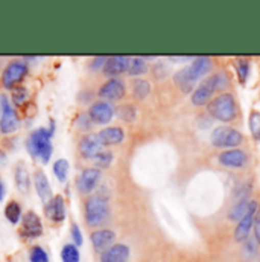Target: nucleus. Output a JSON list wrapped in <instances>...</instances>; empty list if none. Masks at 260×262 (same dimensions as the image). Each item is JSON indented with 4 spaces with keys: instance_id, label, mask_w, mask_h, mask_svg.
Segmentation results:
<instances>
[{
    "instance_id": "obj_34",
    "label": "nucleus",
    "mask_w": 260,
    "mask_h": 262,
    "mask_svg": "<svg viewBox=\"0 0 260 262\" xmlns=\"http://www.w3.org/2000/svg\"><path fill=\"white\" fill-rule=\"evenodd\" d=\"M236 70H238L239 81L245 82L247 78H248V73H250V63H248V60H244V58L236 60Z\"/></svg>"
},
{
    "instance_id": "obj_3",
    "label": "nucleus",
    "mask_w": 260,
    "mask_h": 262,
    "mask_svg": "<svg viewBox=\"0 0 260 262\" xmlns=\"http://www.w3.org/2000/svg\"><path fill=\"white\" fill-rule=\"evenodd\" d=\"M85 221L88 226L96 227L104 224L110 216V201L105 195H91L85 200L84 207Z\"/></svg>"
},
{
    "instance_id": "obj_4",
    "label": "nucleus",
    "mask_w": 260,
    "mask_h": 262,
    "mask_svg": "<svg viewBox=\"0 0 260 262\" xmlns=\"http://www.w3.org/2000/svg\"><path fill=\"white\" fill-rule=\"evenodd\" d=\"M207 112L213 119H216L219 122H231L238 115V108H236L233 95L222 93V95L213 98L211 102L207 105Z\"/></svg>"
},
{
    "instance_id": "obj_6",
    "label": "nucleus",
    "mask_w": 260,
    "mask_h": 262,
    "mask_svg": "<svg viewBox=\"0 0 260 262\" xmlns=\"http://www.w3.org/2000/svg\"><path fill=\"white\" fill-rule=\"evenodd\" d=\"M26 75H28V64L23 60L11 61L2 73V84L5 89L12 90L26 78Z\"/></svg>"
},
{
    "instance_id": "obj_8",
    "label": "nucleus",
    "mask_w": 260,
    "mask_h": 262,
    "mask_svg": "<svg viewBox=\"0 0 260 262\" xmlns=\"http://www.w3.org/2000/svg\"><path fill=\"white\" fill-rule=\"evenodd\" d=\"M257 201L251 200L250 201V207H248V212L244 215V218L238 223L236 229H234V239L238 243H245L250 236V232L253 229V224H254V218H256V213H257Z\"/></svg>"
},
{
    "instance_id": "obj_11",
    "label": "nucleus",
    "mask_w": 260,
    "mask_h": 262,
    "mask_svg": "<svg viewBox=\"0 0 260 262\" xmlns=\"http://www.w3.org/2000/svg\"><path fill=\"white\" fill-rule=\"evenodd\" d=\"M88 116L93 121V124L105 125V124H110V121L113 119L114 108L107 101H98V102L91 104V107L88 110Z\"/></svg>"
},
{
    "instance_id": "obj_5",
    "label": "nucleus",
    "mask_w": 260,
    "mask_h": 262,
    "mask_svg": "<svg viewBox=\"0 0 260 262\" xmlns=\"http://www.w3.org/2000/svg\"><path fill=\"white\" fill-rule=\"evenodd\" d=\"M242 140H244V136L241 131L227 127V125H221L215 128L210 136V142L216 148H236L242 143Z\"/></svg>"
},
{
    "instance_id": "obj_16",
    "label": "nucleus",
    "mask_w": 260,
    "mask_h": 262,
    "mask_svg": "<svg viewBox=\"0 0 260 262\" xmlns=\"http://www.w3.org/2000/svg\"><path fill=\"white\" fill-rule=\"evenodd\" d=\"M219 163L227 166V168H242L247 165L248 162V156L245 151L236 148V149H228V151H222L219 154Z\"/></svg>"
},
{
    "instance_id": "obj_17",
    "label": "nucleus",
    "mask_w": 260,
    "mask_h": 262,
    "mask_svg": "<svg viewBox=\"0 0 260 262\" xmlns=\"http://www.w3.org/2000/svg\"><path fill=\"white\" fill-rule=\"evenodd\" d=\"M130 57H124V55H114V57H110L107 58V63L104 66L102 72L105 76H110V78H117L119 75L125 73L128 70V66H130Z\"/></svg>"
},
{
    "instance_id": "obj_1",
    "label": "nucleus",
    "mask_w": 260,
    "mask_h": 262,
    "mask_svg": "<svg viewBox=\"0 0 260 262\" xmlns=\"http://www.w3.org/2000/svg\"><path fill=\"white\" fill-rule=\"evenodd\" d=\"M54 128H55V125L52 122L51 130L38 128V130L31 133V136L26 140V149L32 159H40L43 163H48L51 160V156L54 151V145H52L51 137H52Z\"/></svg>"
},
{
    "instance_id": "obj_35",
    "label": "nucleus",
    "mask_w": 260,
    "mask_h": 262,
    "mask_svg": "<svg viewBox=\"0 0 260 262\" xmlns=\"http://www.w3.org/2000/svg\"><path fill=\"white\" fill-rule=\"evenodd\" d=\"M250 130L253 137L260 140V112H253L250 115Z\"/></svg>"
},
{
    "instance_id": "obj_21",
    "label": "nucleus",
    "mask_w": 260,
    "mask_h": 262,
    "mask_svg": "<svg viewBox=\"0 0 260 262\" xmlns=\"http://www.w3.org/2000/svg\"><path fill=\"white\" fill-rule=\"evenodd\" d=\"M98 136H99V139H101L104 146H107V145H117V143H121L125 139V131L121 127H107V128L99 131Z\"/></svg>"
},
{
    "instance_id": "obj_33",
    "label": "nucleus",
    "mask_w": 260,
    "mask_h": 262,
    "mask_svg": "<svg viewBox=\"0 0 260 262\" xmlns=\"http://www.w3.org/2000/svg\"><path fill=\"white\" fill-rule=\"evenodd\" d=\"M28 99V90L23 85H17L15 89H12V102L15 105H23Z\"/></svg>"
},
{
    "instance_id": "obj_19",
    "label": "nucleus",
    "mask_w": 260,
    "mask_h": 262,
    "mask_svg": "<svg viewBox=\"0 0 260 262\" xmlns=\"http://www.w3.org/2000/svg\"><path fill=\"white\" fill-rule=\"evenodd\" d=\"M130 247L125 244H113L101 256V262H128Z\"/></svg>"
},
{
    "instance_id": "obj_24",
    "label": "nucleus",
    "mask_w": 260,
    "mask_h": 262,
    "mask_svg": "<svg viewBox=\"0 0 260 262\" xmlns=\"http://www.w3.org/2000/svg\"><path fill=\"white\" fill-rule=\"evenodd\" d=\"M146 72H148V63H146V60L143 57H134V58H131L128 70H127V73L130 76L137 78V76L145 75Z\"/></svg>"
},
{
    "instance_id": "obj_41",
    "label": "nucleus",
    "mask_w": 260,
    "mask_h": 262,
    "mask_svg": "<svg viewBox=\"0 0 260 262\" xmlns=\"http://www.w3.org/2000/svg\"><path fill=\"white\" fill-rule=\"evenodd\" d=\"M107 63V57H96L91 63V69L98 70V69H104V66Z\"/></svg>"
},
{
    "instance_id": "obj_36",
    "label": "nucleus",
    "mask_w": 260,
    "mask_h": 262,
    "mask_svg": "<svg viewBox=\"0 0 260 262\" xmlns=\"http://www.w3.org/2000/svg\"><path fill=\"white\" fill-rule=\"evenodd\" d=\"M256 250H257L256 243H254V241H251V239L248 238V239L245 241V246H244V250H242L244 258H245V259H251V258L256 255Z\"/></svg>"
},
{
    "instance_id": "obj_20",
    "label": "nucleus",
    "mask_w": 260,
    "mask_h": 262,
    "mask_svg": "<svg viewBox=\"0 0 260 262\" xmlns=\"http://www.w3.org/2000/svg\"><path fill=\"white\" fill-rule=\"evenodd\" d=\"M34 185H35V191L38 196L43 200V201H49L52 198V188H51V183L46 177V174L41 171V169H37L35 174H34Z\"/></svg>"
},
{
    "instance_id": "obj_28",
    "label": "nucleus",
    "mask_w": 260,
    "mask_h": 262,
    "mask_svg": "<svg viewBox=\"0 0 260 262\" xmlns=\"http://www.w3.org/2000/svg\"><path fill=\"white\" fill-rule=\"evenodd\" d=\"M208 78H210V81H211V84H213L216 92L218 90H224V89H227L230 85V78L224 72H218V73H215V75H211Z\"/></svg>"
},
{
    "instance_id": "obj_22",
    "label": "nucleus",
    "mask_w": 260,
    "mask_h": 262,
    "mask_svg": "<svg viewBox=\"0 0 260 262\" xmlns=\"http://www.w3.org/2000/svg\"><path fill=\"white\" fill-rule=\"evenodd\" d=\"M14 179H15V185H17V189L20 192H25L28 194L29 189H31V177H29V172L26 169L25 165H17L15 168V174H14Z\"/></svg>"
},
{
    "instance_id": "obj_43",
    "label": "nucleus",
    "mask_w": 260,
    "mask_h": 262,
    "mask_svg": "<svg viewBox=\"0 0 260 262\" xmlns=\"http://www.w3.org/2000/svg\"><path fill=\"white\" fill-rule=\"evenodd\" d=\"M259 262H260V261H259Z\"/></svg>"
},
{
    "instance_id": "obj_25",
    "label": "nucleus",
    "mask_w": 260,
    "mask_h": 262,
    "mask_svg": "<svg viewBox=\"0 0 260 262\" xmlns=\"http://www.w3.org/2000/svg\"><path fill=\"white\" fill-rule=\"evenodd\" d=\"M248 207H250V201L247 198H242L241 201H238L228 212V218L231 221H241L244 218V215L248 212Z\"/></svg>"
},
{
    "instance_id": "obj_30",
    "label": "nucleus",
    "mask_w": 260,
    "mask_h": 262,
    "mask_svg": "<svg viewBox=\"0 0 260 262\" xmlns=\"http://www.w3.org/2000/svg\"><path fill=\"white\" fill-rule=\"evenodd\" d=\"M113 159H114V156H113L111 151H101V152L93 159V162H94V165H96L98 169H99V168H108V166L113 163Z\"/></svg>"
},
{
    "instance_id": "obj_26",
    "label": "nucleus",
    "mask_w": 260,
    "mask_h": 262,
    "mask_svg": "<svg viewBox=\"0 0 260 262\" xmlns=\"http://www.w3.org/2000/svg\"><path fill=\"white\" fill-rule=\"evenodd\" d=\"M5 216L11 224H17L21 221V207L17 201H9L5 207Z\"/></svg>"
},
{
    "instance_id": "obj_32",
    "label": "nucleus",
    "mask_w": 260,
    "mask_h": 262,
    "mask_svg": "<svg viewBox=\"0 0 260 262\" xmlns=\"http://www.w3.org/2000/svg\"><path fill=\"white\" fill-rule=\"evenodd\" d=\"M117 112H119V113H117V115H119V118H121L122 121H127V122L134 121V119H135V116H137V108H135L134 105H131V104L122 105Z\"/></svg>"
},
{
    "instance_id": "obj_10",
    "label": "nucleus",
    "mask_w": 260,
    "mask_h": 262,
    "mask_svg": "<svg viewBox=\"0 0 260 262\" xmlns=\"http://www.w3.org/2000/svg\"><path fill=\"white\" fill-rule=\"evenodd\" d=\"M125 82L119 78H110L107 82H104L99 89V96L102 99L108 101H119L125 96Z\"/></svg>"
},
{
    "instance_id": "obj_42",
    "label": "nucleus",
    "mask_w": 260,
    "mask_h": 262,
    "mask_svg": "<svg viewBox=\"0 0 260 262\" xmlns=\"http://www.w3.org/2000/svg\"><path fill=\"white\" fill-rule=\"evenodd\" d=\"M3 196H5V185H3V182L0 180V201L3 200Z\"/></svg>"
},
{
    "instance_id": "obj_23",
    "label": "nucleus",
    "mask_w": 260,
    "mask_h": 262,
    "mask_svg": "<svg viewBox=\"0 0 260 262\" xmlns=\"http://www.w3.org/2000/svg\"><path fill=\"white\" fill-rule=\"evenodd\" d=\"M151 93V84L146 79H134L132 82V96L138 101H143Z\"/></svg>"
},
{
    "instance_id": "obj_7",
    "label": "nucleus",
    "mask_w": 260,
    "mask_h": 262,
    "mask_svg": "<svg viewBox=\"0 0 260 262\" xmlns=\"http://www.w3.org/2000/svg\"><path fill=\"white\" fill-rule=\"evenodd\" d=\"M20 125L18 116L11 107V102L8 101L6 96H0V131L3 134H11L17 131Z\"/></svg>"
},
{
    "instance_id": "obj_39",
    "label": "nucleus",
    "mask_w": 260,
    "mask_h": 262,
    "mask_svg": "<svg viewBox=\"0 0 260 262\" xmlns=\"http://www.w3.org/2000/svg\"><path fill=\"white\" fill-rule=\"evenodd\" d=\"M168 73H169V66L166 63H155V66H154L155 78H166Z\"/></svg>"
},
{
    "instance_id": "obj_12",
    "label": "nucleus",
    "mask_w": 260,
    "mask_h": 262,
    "mask_svg": "<svg viewBox=\"0 0 260 262\" xmlns=\"http://www.w3.org/2000/svg\"><path fill=\"white\" fill-rule=\"evenodd\" d=\"M101 177H102V172L98 168H87V169H84L79 174V177L76 179L78 191L81 194H90L98 186Z\"/></svg>"
},
{
    "instance_id": "obj_15",
    "label": "nucleus",
    "mask_w": 260,
    "mask_h": 262,
    "mask_svg": "<svg viewBox=\"0 0 260 262\" xmlns=\"http://www.w3.org/2000/svg\"><path fill=\"white\" fill-rule=\"evenodd\" d=\"M102 142L98 134H87L79 140V152L85 159H94L102 151Z\"/></svg>"
},
{
    "instance_id": "obj_38",
    "label": "nucleus",
    "mask_w": 260,
    "mask_h": 262,
    "mask_svg": "<svg viewBox=\"0 0 260 262\" xmlns=\"http://www.w3.org/2000/svg\"><path fill=\"white\" fill-rule=\"evenodd\" d=\"M76 124H78V127H79V128H82V130H88V128L91 127L93 121L90 119L88 113H81V115L78 116V119H76Z\"/></svg>"
},
{
    "instance_id": "obj_37",
    "label": "nucleus",
    "mask_w": 260,
    "mask_h": 262,
    "mask_svg": "<svg viewBox=\"0 0 260 262\" xmlns=\"http://www.w3.org/2000/svg\"><path fill=\"white\" fill-rule=\"evenodd\" d=\"M70 235H72V239H73V244L76 246V247H79V246H82V233H81V229H79V226L78 224H72V227H70Z\"/></svg>"
},
{
    "instance_id": "obj_18",
    "label": "nucleus",
    "mask_w": 260,
    "mask_h": 262,
    "mask_svg": "<svg viewBox=\"0 0 260 262\" xmlns=\"http://www.w3.org/2000/svg\"><path fill=\"white\" fill-rule=\"evenodd\" d=\"M116 239V233L110 229H101V230H94L91 235H90V241L93 244V249L96 252H105L108 250L113 243Z\"/></svg>"
},
{
    "instance_id": "obj_31",
    "label": "nucleus",
    "mask_w": 260,
    "mask_h": 262,
    "mask_svg": "<svg viewBox=\"0 0 260 262\" xmlns=\"http://www.w3.org/2000/svg\"><path fill=\"white\" fill-rule=\"evenodd\" d=\"M29 261L31 262H49V255L48 252L40 247V246H34L29 252Z\"/></svg>"
},
{
    "instance_id": "obj_9",
    "label": "nucleus",
    "mask_w": 260,
    "mask_h": 262,
    "mask_svg": "<svg viewBox=\"0 0 260 262\" xmlns=\"http://www.w3.org/2000/svg\"><path fill=\"white\" fill-rule=\"evenodd\" d=\"M20 235L26 239H34V238H40L43 235V223L40 220V216L29 210L23 215L21 218V227H20Z\"/></svg>"
},
{
    "instance_id": "obj_27",
    "label": "nucleus",
    "mask_w": 260,
    "mask_h": 262,
    "mask_svg": "<svg viewBox=\"0 0 260 262\" xmlns=\"http://www.w3.org/2000/svg\"><path fill=\"white\" fill-rule=\"evenodd\" d=\"M81 255L75 244H64L61 250V261L63 262H79Z\"/></svg>"
},
{
    "instance_id": "obj_40",
    "label": "nucleus",
    "mask_w": 260,
    "mask_h": 262,
    "mask_svg": "<svg viewBox=\"0 0 260 262\" xmlns=\"http://www.w3.org/2000/svg\"><path fill=\"white\" fill-rule=\"evenodd\" d=\"M253 230H254V238H256V243L260 246V212L256 213V218H254V224H253Z\"/></svg>"
},
{
    "instance_id": "obj_29",
    "label": "nucleus",
    "mask_w": 260,
    "mask_h": 262,
    "mask_svg": "<svg viewBox=\"0 0 260 262\" xmlns=\"http://www.w3.org/2000/svg\"><path fill=\"white\" fill-rule=\"evenodd\" d=\"M54 174L60 182H65L68 176V162L65 159H60L54 163Z\"/></svg>"
},
{
    "instance_id": "obj_14",
    "label": "nucleus",
    "mask_w": 260,
    "mask_h": 262,
    "mask_svg": "<svg viewBox=\"0 0 260 262\" xmlns=\"http://www.w3.org/2000/svg\"><path fill=\"white\" fill-rule=\"evenodd\" d=\"M215 87L210 81V78L204 79L198 87H195V90L192 92V96H191V101L192 104L196 107H202V105H208L213 99V95H215Z\"/></svg>"
},
{
    "instance_id": "obj_13",
    "label": "nucleus",
    "mask_w": 260,
    "mask_h": 262,
    "mask_svg": "<svg viewBox=\"0 0 260 262\" xmlns=\"http://www.w3.org/2000/svg\"><path fill=\"white\" fill-rule=\"evenodd\" d=\"M44 215L52 223H63L65 220V201L61 195H54L44 204Z\"/></svg>"
},
{
    "instance_id": "obj_2",
    "label": "nucleus",
    "mask_w": 260,
    "mask_h": 262,
    "mask_svg": "<svg viewBox=\"0 0 260 262\" xmlns=\"http://www.w3.org/2000/svg\"><path fill=\"white\" fill-rule=\"evenodd\" d=\"M210 67L211 60L208 57H196L187 67H183L174 75V81L183 92H191L196 81H199L210 70Z\"/></svg>"
}]
</instances>
